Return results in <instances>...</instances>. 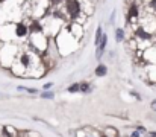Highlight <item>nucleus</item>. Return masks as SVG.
I'll use <instances>...</instances> for the list:
<instances>
[{"mask_svg":"<svg viewBox=\"0 0 156 137\" xmlns=\"http://www.w3.org/2000/svg\"><path fill=\"white\" fill-rule=\"evenodd\" d=\"M65 9L71 18H77L82 12V6H80L79 0H65Z\"/></svg>","mask_w":156,"mask_h":137,"instance_id":"obj_1","label":"nucleus"},{"mask_svg":"<svg viewBox=\"0 0 156 137\" xmlns=\"http://www.w3.org/2000/svg\"><path fill=\"white\" fill-rule=\"evenodd\" d=\"M138 15H139V9L136 6V3H132L130 6H129V9H127V23H130V20L136 18Z\"/></svg>","mask_w":156,"mask_h":137,"instance_id":"obj_2","label":"nucleus"},{"mask_svg":"<svg viewBox=\"0 0 156 137\" xmlns=\"http://www.w3.org/2000/svg\"><path fill=\"white\" fill-rule=\"evenodd\" d=\"M108 44V35L103 34V37H102V40H100V43H99V47H97V60H100L102 55H103V52H105V47Z\"/></svg>","mask_w":156,"mask_h":137,"instance_id":"obj_3","label":"nucleus"},{"mask_svg":"<svg viewBox=\"0 0 156 137\" xmlns=\"http://www.w3.org/2000/svg\"><path fill=\"white\" fill-rule=\"evenodd\" d=\"M15 34H17V37H24L26 34H28V28H26V24H23V23H17V29H15Z\"/></svg>","mask_w":156,"mask_h":137,"instance_id":"obj_4","label":"nucleus"},{"mask_svg":"<svg viewBox=\"0 0 156 137\" xmlns=\"http://www.w3.org/2000/svg\"><path fill=\"white\" fill-rule=\"evenodd\" d=\"M124 40V29L123 28H117L115 29V41L117 43H120V41Z\"/></svg>","mask_w":156,"mask_h":137,"instance_id":"obj_5","label":"nucleus"},{"mask_svg":"<svg viewBox=\"0 0 156 137\" xmlns=\"http://www.w3.org/2000/svg\"><path fill=\"white\" fill-rule=\"evenodd\" d=\"M136 37L138 38H143V40H150L152 38V35H150L149 32H146L144 29H138L136 31Z\"/></svg>","mask_w":156,"mask_h":137,"instance_id":"obj_6","label":"nucleus"},{"mask_svg":"<svg viewBox=\"0 0 156 137\" xmlns=\"http://www.w3.org/2000/svg\"><path fill=\"white\" fill-rule=\"evenodd\" d=\"M30 31H32L34 34H41L42 26H41L38 22H32V24H30Z\"/></svg>","mask_w":156,"mask_h":137,"instance_id":"obj_7","label":"nucleus"},{"mask_svg":"<svg viewBox=\"0 0 156 137\" xmlns=\"http://www.w3.org/2000/svg\"><path fill=\"white\" fill-rule=\"evenodd\" d=\"M102 37H103V29H102V26H99V28H97V31H95V40H94L95 46H99L100 40H102Z\"/></svg>","mask_w":156,"mask_h":137,"instance_id":"obj_8","label":"nucleus"},{"mask_svg":"<svg viewBox=\"0 0 156 137\" xmlns=\"http://www.w3.org/2000/svg\"><path fill=\"white\" fill-rule=\"evenodd\" d=\"M106 72H108V68H106V66H103V64L97 66V68H95V75H97V76H105Z\"/></svg>","mask_w":156,"mask_h":137,"instance_id":"obj_9","label":"nucleus"},{"mask_svg":"<svg viewBox=\"0 0 156 137\" xmlns=\"http://www.w3.org/2000/svg\"><path fill=\"white\" fill-rule=\"evenodd\" d=\"M79 92H82V93H89V92H91V85H89L88 82H82V84H80Z\"/></svg>","mask_w":156,"mask_h":137,"instance_id":"obj_10","label":"nucleus"},{"mask_svg":"<svg viewBox=\"0 0 156 137\" xmlns=\"http://www.w3.org/2000/svg\"><path fill=\"white\" fill-rule=\"evenodd\" d=\"M79 88H80V82H76V84H73V85L68 87V92L70 93H76V92H79Z\"/></svg>","mask_w":156,"mask_h":137,"instance_id":"obj_11","label":"nucleus"},{"mask_svg":"<svg viewBox=\"0 0 156 137\" xmlns=\"http://www.w3.org/2000/svg\"><path fill=\"white\" fill-rule=\"evenodd\" d=\"M41 98H44V99H46V98H47V99H53V93H52V92H44V93L41 94Z\"/></svg>","mask_w":156,"mask_h":137,"instance_id":"obj_12","label":"nucleus"},{"mask_svg":"<svg viewBox=\"0 0 156 137\" xmlns=\"http://www.w3.org/2000/svg\"><path fill=\"white\" fill-rule=\"evenodd\" d=\"M149 6H150V9H153V11L156 12V0H150Z\"/></svg>","mask_w":156,"mask_h":137,"instance_id":"obj_13","label":"nucleus"},{"mask_svg":"<svg viewBox=\"0 0 156 137\" xmlns=\"http://www.w3.org/2000/svg\"><path fill=\"white\" fill-rule=\"evenodd\" d=\"M21 62H23L24 66H28V64H29V60H28V56H26V55L21 56Z\"/></svg>","mask_w":156,"mask_h":137,"instance_id":"obj_14","label":"nucleus"},{"mask_svg":"<svg viewBox=\"0 0 156 137\" xmlns=\"http://www.w3.org/2000/svg\"><path fill=\"white\" fill-rule=\"evenodd\" d=\"M52 85H53V84H52V82H47V84H46V85H44V90H47V88H50Z\"/></svg>","mask_w":156,"mask_h":137,"instance_id":"obj_15","label":"nucleus"},{"mask_svg":"<svg viewBox=\"0 0 156 137\" xmlns=\"http://www.w3.org/2000/svg\"><path fill=\"white\" fill-rule=\"evenodd\" d=\"M139 134H141V133H139V131H135V133H133L130 137H139Z\"/></svg>","mask_w":156,"mask_h":137,"instance_id":"obj_16","label":"nucleus"},{"mask_svg":"<svg viewBox=\"0 0 156 137\" xmlns=\"http://www.w3.org/2000/svg\"><path fill=\"white\" fill-rule=\"evenodd\" d=\"M152 108L156 111V99H155V101H152Z\"/></svg>","mask_w":156,"mask_h":137,"instance_id":"obj_17","label":"nucleus"},{"mask_svg":"<svg viewBox=\"0 0 156 137\" xmlns=\"http://www.w3.org/2000/svg\"><path fill=\"white\" fill-rule=\"evenodd\" d=\"M61 2H62V0H52V3H53V5H59Z\"/></svg>","mask_w":156,"mask_h":137,"instance_id":"obj_18","label":"nucleus"},{"mask_svg":"<svg viewBox=\"0 0 156 137\" xmlns=\"http://www.w3.org/2000/svg\"><path fill=\"white\" fill-rule=\"evenodd\" d=\"M149 137H156V133H152V134H149Z\"/></svg>","mask_w":156,"mask_h":137,"instance_id":"obj_19","label":"nucleus"}]
</instances>
